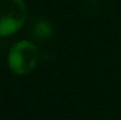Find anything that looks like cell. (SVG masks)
<instances>
[{
  "instance_id": "3",
  "label": "cell",
  "mask_w": 121,
  "mask_h": 120,
  "mask_svg": "<svg viewBox=\"0 0 121 120\" xmlns=\"http://www.w3.org/2000/svg\"><path fill=\"white\" fill-rule=\"evenodd\" d=\"M51 34H52V24L45 18L37 20L31 28V35L37 40H45Z\"/></svg>"
},
{
  "instance_id": "2",
  "label": "cell",
  "mask_w": 121,
  "mask_h": 120,
  "mask_svg": "<svg viewBox=\"0 0 121 120\" xmlns=\"http://www.w3.org/2000/svg\"><path fill=\"white\" fill-rule=\"evenodd\" d=\"M26 17L24 0H0V35H10L20 30Z\"/></svg>"
},
{
  "instance_id": "1",
  "label": "cell",
  "mask_w": 121,
  "mask_h": 120,
  "mask_svg": "<svg viewBox=\"0 0 121 120\" xmlns=\"http://www.w3.org/2000/svg\"><path fill=\"white\" fill-rule=\"evenodd\" d=\"M9 66L17 75L30 72L38 61V50L34 42L23 40L16 42L9 51Z\"/></svg>"
}]
</instances>
